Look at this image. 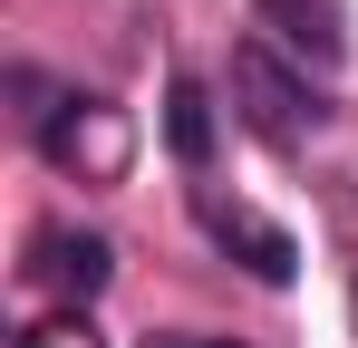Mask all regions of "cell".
<instances>
[{"label": "cell", "mask_w": 358, "mask_h": 348, "mask_svg": "<svg viewBox=\"0 0 358 348\" xmlns=\"http://www.w3.org/2000/svg\"><path fill=\"white\" fill-rule=\"evenodd\" d=\"M20 271H29V290H49L59 310H87L97 290L117 281V242H107V232H87V223H39Z\"/></svg>", "instance_id": "cell-4"}, {"label": "cell", "mask_w": 358, "mask_h": 348, "mask_svg": "<svg viewBox=\"0 0 358 348\" xmlns=\"http://www.w3.org/2000/svg\"><path fill=\"white\" fill-rule=\"evenodd\" d=\"M145 348H242V339H213V329H155Z\"/></svg>", "instance_id": "cell-8"}, {"label": "cell", "mask_w": 358, "mask_h": 348, "mask_svg": "<svg viewBox=\"0 0 358 348\" xmlns=\"http://www.w3.org/2000/svg\"><path fill=\"white\" fill-rule=\"evenodd\" d=\"M233 107H242V126H252L262 145H300V136L329 116V97L310 87V68H281L271 39H252V49H233Z\"/></svg>", "instance_id": "cell-1"}, {"label": "cell", "mask_w": 358, "mask_h": 348, "mask_svg": "<svg viewBox=\"0 0 358 348\" xmlns=\"http://www.w3.org/2000/svg\"><path fill=\"white\" fill-rule=\"evenodd\" d=\"M39 155L59 174H78V184H126V165H136V126H126L117 97H68L49 126H39Z\"/></svg>", "instance_id": "cell-2"}, {"label": "cell", "mask_w": 358, "mask_h": 348, "mask_svg": "<svg viewBox=\"0 0 358 348\" xmlns=\"http://www.w3.org/2000/svg\"><path fill=\"white\" fill-rule=\"evenodd\" d=\"M252 29L300 68H339L349 58V10L339 0H252Z\"/></svg>", "instance_id": "cell-5"}, {"label": "cell", "mask_w": 358, "mask_h": 348, "mask_svg": "<svg viewBox=\"0 0 358 348\" xmlns=\"http://www.w3.org/2000/svg\"><path fill=\"white\" fill-rule=\"evenodd\" d=\"M213 136H223V126H213V87H203L194 68H175V78H165V155H175L184 174H203L213 165Z\"/></svg>", "instance_id": "cell-6"}, {"label": "cell", "mask_w": 358, "mask_h": 348, "mask_svg": "<svg viewBox=\"0 0 358 348\" xmlns=\"http://www.w3.org/2000/svg\"><path fill=\"white\" fill-rule=\"evenodd\" d=\"M10 348H107V339H97V319H87V310H49V319H29Z\"/></svg>", "instance_id": "cell-7"}, {"label": "cell", "mask_w": 358, "mask_h": 348, "mask_svg": "<svg viewBox=\"0 0 358 348\" xmlns=\"http://www.w3.org/2000/svg\"><path fill=\"white\" fill-rule=\"evenodd\" d=\"M194 223H203V242H213V252H233L252 281H271V290H281V281H300V242L271 223V213L233 203L223 184H194Z\"/></svg>", "instance_id": "cell-3"}]
</instances>
